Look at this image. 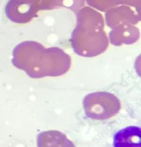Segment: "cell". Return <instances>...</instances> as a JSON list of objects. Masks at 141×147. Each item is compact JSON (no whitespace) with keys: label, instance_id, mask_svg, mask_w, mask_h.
Segmentation results:
<instances>
[{"label":"cell","instance_id":"1","mask_svg":"<svg viewBox=\"0 0 141 147\" xmlns=\"http://www.w3.org/2000/svg\"><path fill=\"white\" fill-rule=\"evenodd\" d=\"M77 16V25L71 39L74 52L84 57H94L102 54L109 44L102 15L87 6L79 9Z\"/></svg>","mask_w":141,"mask_h":147},{"label":"cell","instance_id":"2","mask_svg":"<svg viewBox=\"0 0 141 147\" xmlns=\"http://www.w3.org/2000/svg\"><path fill=\"white\" fill-rule=\"evenodd\" d=\"M35 53L26 68L30 77L40 78L57 77L66 74L71 65L70 56L59 47L45 48L41 44L34 42Z\"/></svg>","mask_w":141,"mask_h":147},{"label":"cell","instance_id":"3","mask_svg":"<svg viewBox=\"0 0 141 147\" xmlns=\"http://www.w3.org/2000/svg\"><path fill=\"white\" fill-rule=\"evenodd\" d=\"M83 107L88 117L104 120L118 114L121 105L120 101L114 94L99 92L86 95L83 100Z\"/></svg>","mask_w":141,"mask_h":147},{"label":"cell","instance_id":"4","mask_svg":"<svg viewBox=\"0 0 141 147\" xmlns=\"http://www.w3.org/2000/svg\"><path fill=\"white\" fill-rule=\"evenodd\" d=\"M140 14L135 12L127 5L113 8L105 14L107 23L112 29L116 27L136 24L140 20Z\"/></svg>","mask_w":141,"mask_h":147},{"label":"cell","instance_id":"5","mask_svg":"<svg viewBox=\"0 0 141 147\" xmlns=\"http://www.w3.org/2000/svg\"><path fill=\"white\" fill-rule=\"evenodd\" d=\"M114 147H141L140 127L129 126L124 128L115 134Z\"/></svg>","mask_w":141,"mask_h":147},{"label":"cell","instance_id":"6","mask_svg":"<svg viewBox=\"0 0 141 147\" xmlns=\"http://www.w3.org/2000/svg\"><path fill=\"white\" fill-rule=\"evenodd\" d=\"M38 147H76L67 136L60 131L50 130L38 135Z\"/></svg>","mask_w":141,"mask_h":147},{"label":"cell","instance_id":"7","mask_svg":"<svg viewBox=\"0 0 141 147\" xmlns=\"http://www.w3.org/2000/svg\"><path fill=\"white\" fill-rule=\"evenodd\" d=\"M90 6L105 12L120 5L122 0H86Z\"/></svg>","mask_w":141,"mask_h":147}]
</instances>
